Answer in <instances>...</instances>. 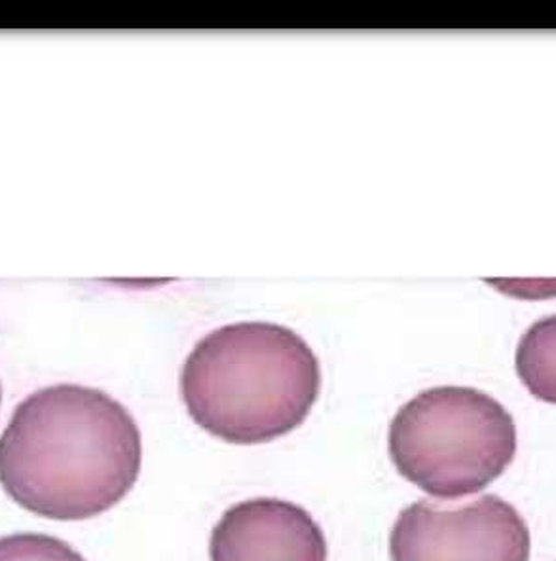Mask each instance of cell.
<instances>
[{
  "label": "cell",
  "mask_w": 556,
  "mask_h": 561,
  "mask_svg": "<svg viewBox=\"0 0 556 561\" xmlns=\"http://www.w3.org/2000/svg\"><path fill=\"white\" fill-rule=\"evenodd\" d=\"M141 433L118 400L95 387H44L15 407L0 435V485L29 513L95 518L132 491Z\"/></svg>",
  "instance_id": "6da1fadb"
},
{
  "label": "cell",
  "mask_w": 556,
  "mask_h": 561,
  "mask_svg": "<svg viewBox=\"0 0 556 561\" xmlns=\"http://www.w3.org/2000/svg\"><path fill=\"white\" fill-rule=\"evenodd\" d=\"M321 389L316 353L295 330L264 321L205 334L181 373L184 404L200 427L230 444H262L298 427Z\"/></svg>",
  "instance_id": "7a4b0ae2"
},
{
  "label": "cell",
  "mask_w": 556,
  "mask_h": 561,
  "mask_svg": "<svg viewBox=\"0 0 556 561\" xmlns=\"http://www.w3.org/2000/svg\"><path fill=\"white\" fill-rule=\"evenodd\" d=\"M517 454L513 415L475 387H431L395 414L389 456L402 478L435 499L485 490Z\"/></svg>",
  "instance_id": "3957f363"
},
{
  "label": "cell",
  "mask_w": 556,
  "mask_h": 561,
  "mask_svg": "<svg viewBox=\"0 0 556 561\" xmlns=\"http://www.w3.org/2000/svg\"><path fill=\"white\" fill-rule=\"evenodd\" d=\"M529 526L514 506L496 495L444 506H407L389 537L392 561H529Z\"/></svg>",
  "instance_id": "277c9868"
},
{
  "label": "cell",
  "mask_w": 556,
  "mask_h": 561,
  "mask_svg": "<svg viewBox=\"0 0 556 561\" xmlns=\"http://www.w3.org/2000/svg\"><path fill=\"white\" fill-rule=\"evenodd\" d=\"M212 561H327L321 527L303 506L251 499L230 506L209 540Z\"/></svg>",
  "instance_id": "5b68a950"
},
{
  "label": "cell",
  "mask_w": 556,
  "mask_h": 561,
  "mask_svg": "<svg viewBox=\"0 0 556 561\" xmlns=\"http://www.w3.org/2000/svg\"><path fill=\"white\" fill-rule=\"evenodd\" d=\"M514 365L535 399L556 404V313L530 324L517 347Z\"/></svg>",
  "instance_id": "8992f818"
},
{
  "label": "cell",
  "mask_w": 556,
  "mask_h": 561,
  "mask_svg": "<svg viewBox=\"0 0 556 561\" xmlns=\"http://www.w3.org/2000/svg\"><path fill=\"white\" fill-rule=\"evenodd\" d=\"M0 561H86L65 540L43 534L0 537Z\"/></svg>",
  "instance_id": "52a82bcc"
},
{
  "label": "cell",
  "mask_w": 556,
  "mask_h": 561,
  "mask_svg": "<svg viewBox=\"0 0 556 561\" xmlns=\"http://www.w3.org/2000/svg\"><path fill=\"white\" fill-rule=\"evenodd\" d=\"M0 402H2V387H0Z\"/></svg>",
  "instance_id": "ba28073f"
}]
</instances>
